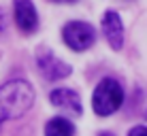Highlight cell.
Masks as SVG:
<instances>
[{
    "label": "cell",
    "instance_id": "obj_5",
    "mask_svg": "<svg viewBox=\"0 0 147 136\" xmlns=\"http://www.w3.org/2000/svg\"><path fill=\"white\" fill-rule=\"evenodd\" d=\"M51 104L55 109L64 111L66 115H73V117H81L83 115V107H81V98L77 92L73 89H53L51 96H49Z\"/></svg>",
    "mask_w": 147,
    "mask_h": 136
},
{
    "label": "cell",
    "instance_id": "obj_4",
    "mask_svg": "<svg viewBox=\"0 0 147 136\" xmlns=\"http://www.w3.org/2000/svg\"><path fill=\"white\" fill-rule=\"evenodd\" d=\"M38 70L47 81H60V79H66L70 74V66L64 64L62 60H58L51 51H40L36 58Z\"/></svg>",
    "mask_w": 147,
    "mask_h": 136
},
{
    "label": "cell",
    "instance_id": "obj_7",
    "mask_svg": "<svg viewBox=\"0 0 147 136\" xmlns=\"http://www.w3.org/2000/svg\"><path fill=\"white\" fill-rule=\"evenodd\" d=\"M102 32L107 36L111 49L119 51L124 47V26H121V19L115 11H107L102 15Z\"/></svg>",
    "mask_w": 147,
    "mask_h": 136
},
{
    "label": "cell",
    "instance_id": "obj_9",
    "mask_svg": "<svg viewBox=\"0 0 147 136\" xmlns=\"http://www.w3.org/2000/svg\"><path fill=\"white\" fill-rule=\"evenodd\" d=\"M128 136H147V128L145 125H134V128L128 132Z\"/></svg>",
    "mask_w": 147,
    "mask_h": 136
},
{
    "label": "cell",
    "instance_id": "obj_3",
    "mask_svg": "<svg viewBox=\"0 0 147 136\" xmlns=\"http://www.w3.org/2000/svg\"><path fill=\"white\" fill-rule=\"evenodd\" d=\"M62 38L73 51H85L96 41V32L85 21H70L62 28Z\"/></svg>",
    "mask_w": 147,
    "mask_h": 136
},
{
    "label": "cell",
    "instance_id": "obj_11",
    "mask_svg": "<svg viewBox=\"0 0 147 136\" xmlns=\"http://www.w3.org/2000/svg\"><path fill=\"white\" fill-rule=\"evenodd\" d=\"M98 136H113V134H111V132H100Z\"/></svg>",
    "mask_w": 147,
    "mask_h": 136
},
{
    "label": "cell",
    "instance_id": "obj_2",
    "mask_svg": "<svg viewBox=\"0 0 147 136\" xmlns=\"http://www.w3.org/2000/svg\"><path fill=\"white\" fill-rule=\"evenodd\" d=\"M124 102V89H121L119 81L115 79H102L94 89L92 96V107L94 113L100 117H109L121 107Z\"/></svg>",
    "mask_w": 147,
    "mask_h": 136
},
{
    "label": "cell",
    "instance_id": "obj_6",
    "mask_svg": "<svg viewBox=\"0 0 147 136\" xmlns=\"http://www.w3.org/2000/svg\"><path fill=\"white\" fill-rule=\"evenodd\" d=\"M13 11H15V23L19 26L22 32H34L38 28V17L32 0H13Z\"/></svg>",
    "mask_w": 147,
    "mask_h": 136
},
{
    "label": "cell",
    "instance_id": "obj_10",
    "mask_svg": "<svg viewBox=\"0 0 147 136\" xmlns=\"http://www.w3.org/2000/svg\"><path fill=\"white\" fill-rule=\"evenodd\" d=\"M51 2H77V0H51Z\"/></svg>",
    "mask_w": 147,
    "mask_h": 136
},
{
    "label": "cell",
    "instance_id": "obj_8",
    "mask_svg": "<svg viewBox=\"0 0 147 136\" xmlns=\"http://www.w3.org/2000/svg\"><path fill=\"white\" fill-rule=\"evenodd\" d=\"M45 136H75V125L64 117H53L45 125Z\"/></svg>",
    "mask_w": 147,
    "mask_h": 136
},
{
    "label": "cell",
    "instance_id": "obj_1",
    "mask_svg": "<svg viewBox=\"0 0 147 136\" xmlns=\"http://www.w3.org/2000/svg\"><path fill=\"white\" fill-rule=\"evenodd\" d=\"M34 104V89L24 79L7 81L0 87V125L26 115Z\"/></svg>",
    "mask_w": 147,
    "mask_h": 136
}]
</instances>
